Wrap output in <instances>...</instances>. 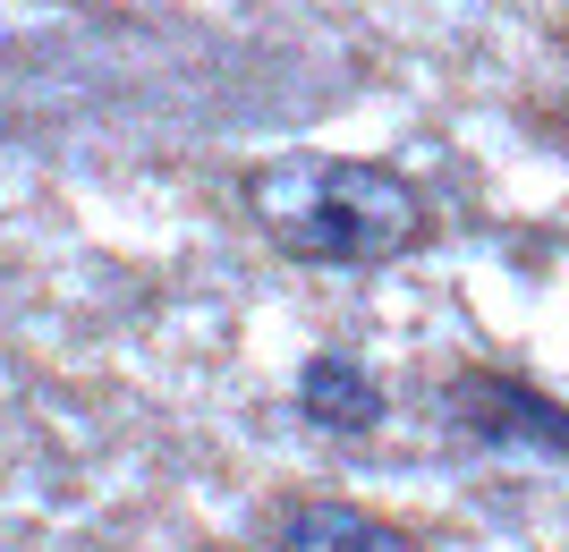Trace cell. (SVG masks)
<instances>
[{
    "mask_svg": "<svg viewBox=\"0 0 569 552\" xmlns=\"http://www.w3.org/2000/svg\"><path fill=\"white\" fill-rule=\"evenodd\" d=\"M247 204L281 255L323 272H375L433 239L426 188L391 162H349V153H272L247 170Z\"/></svg>",
    "mask_w": 569,
    "mask_h": 552,
    "instance_id": "cell-1",
    "label": "cell"
},
{
    "mask_svg": "<svg viewBox=\"0 0 569 552\" xmlns=\"http://www.w3.org/2000/svg\"><path fill=\"white\" fill-rule=\"evenodd\" d=\"M451 409H459V425L485 433V442H527V451L569 459V409H561V400H545L536 383H519V374L468 365V374L451 383Z\"/></svg>",
    "mask_w": 569,
    "mask_h": 552,
    "instance_id": "cell-2",
    "label": "cell"
},
{
    "mask_svg": "<svg viewBox=\"0 0 569 552\" xmlns=\"http://www.w3.org/2000/svg\"><path fill=\"white\" fill-rule=\"evenodd\" d=\"M298 416L323 433H375L382 425V383L349 349H315L307 374H298Z\"/></svg>",
    "mask_w": 569,
    "mask_h": 552,
    "instance_id": "cell-3",
    "label": "cell"
},
{
    "mask_svg": "<svg viewBox=\"0 0 569 552\" xmlns=\"http://www.w3.org/2000/svg\"><path fill=\"white\" fill-rule=\"evenodd\" d=\"M281 552H426L400 519L382 510H357V502H298L281 519Z\"/></svg>",
    "mask_w": 569,
    "mask_h": 552,
    "instance_id": "cell-4",
    "label": "cell"
}]
</instances>
